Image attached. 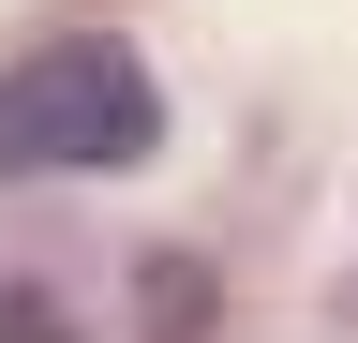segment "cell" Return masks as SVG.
<instances>
[{"label": "cell", "mask_w": 358, "mask_h": 343, "mask_svg": "<svg viewBox=\"0 0 358 343\" xmlns=\"http://www.w3.org/2000/svg\"><path fill=\"white\" fill-rule=\"evenodd\" d=\"M164 149V90L120 30H75V45H30L0 75V180H120V164Z\"/></svg>", "instance_id": "cell-1"}]
</instances>
